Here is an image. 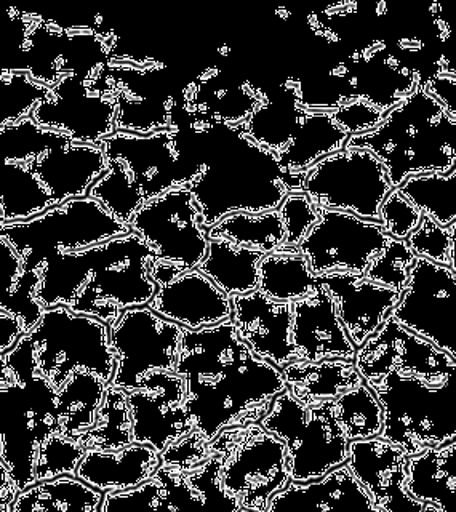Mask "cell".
<instances>
[{
    "instance_id": "15",
    "label": "cell",
    "mask_w": 456,
    "mask_h": 512,
    "mask_svg": "<svg viewBox=\"0 0 456 512\" xmlns=\"http://www.w3.org/2000/svg\"><path fill=\"white\" fill-rule=\"evenodd\" d=\"M103 68L64 77L50 87L47 98L32 111L31 119L39 127L77 143L100 146L104 138L116 132V101L104 82Z\"/></svg>"
},
{
    "instance_id": "42",
    "label": "cell",
    "mask_w": 456,
    "mask_h": 512,
    "mask_svg": "<svg viewBox=\"0 0 456 512\" xmlns=\"http://www.w3.org/2000/svg\"><path fill=\"white\" fill-rule=\"evenodd\" d=\"M397 191L440 226L456 223V168L448 173H421L408 176Z\"/></svg>"
},
{
    "instance_id": "8",
    "label": "cell",
    "mask_w": 456,
    "mask_h": 512,
    "mask_svg": "<svg viewBox=\"0 0 456 512\" xmlns=\"http://www.w3.org/2000/svg\"><path fill=\"white\" fill-rule=\"evenodd\" d=\"M383 408L381 437L407 456L456 439L453 378L432 384L420 376L389 373L367 383Z\"/></svg>"
},
{
    "instance_id": "12",
    "label": "cell",
    "mask_w": 456,
    "mask_h": 512,
    "mask_svg": "<svg viewBox=\"0 0 456 512\" xmlns=\"http://www.w3.org/2000/svg\"><path fill=\"white\" fill-rule=\"evenodd\" d=\"M127 224L152 250L149 277L156 287L197 269L207 253L208 239L200 228L199 208L188 186L149 200Z\"/></svg>"
},
{
    "instance_id": "24",
    "label": "cell",
    "mask_w": 456,
    "mask_h": 512,
    "mask_svg": "<svg viewBox=\"0 0 456 512\" xmlns=\"http://www.w3.org/2000/svg\"><path fill=\"white\" fill-rule=\"evenodd\" d=\"M407 460L400 448L381 436L348 442L346 464L372 498L376 512H439L408 495Z\"/></svg>"
},
{
    "instance_id": "46",
    "label": "cell",
    "mask_w": 456,
    "mask_h": 512,
    "mask_svg": "<svg viewBox=\"0 0 456 512\" xmlns=\"http://www.w3.org/2000/svg\"><path fill=\"white\" fill-rule=\"evenodd\" d=\"M84 455L85 448L77 440L64 436L60 431L50 432L37 447L34 479L39 482L63 474H76L77 466Z\"/></svg>"
},
{
    "instance_id": "25",
    "label": "cell",
    "mask_w": 456,
    "mask_h": 512,
    "mask_svg": "<svg viewBox=\"0 0 456 512\" xmlns=\"http://www.w3.org/2000/svg\"><path fill=\"white\" fill-rule=\"evenodd\" d=\"M232 324L255 356L282 368L298 359L292 344V303L253 290L231 296Z\"/></svg>"
},
{
    "instance_id": "11",
    "label": "cell",
    "mask_w": 456,
    "mask_h": 512,
    "mask_svg": "<svg viewBox=\"0 0 456 512\" xmlns=\"http://www.w3.org/2000/svg\"><path fill=\"white\" fill-rule=\"evenodd\" d=\"M332 400L304 405L290 392H280L260 420L266 431L284 442L293 482L319 479L346 463L349 440L333 416Z\"/></svg>"
},
{
    "instance_id": "29",
    "label": "cell",
    "mask_w": 456,
    "mask_h": 512,
    "mask_svg": "<svg viewBox=\"0 0 456 512\" xmlns=\"http://www.w3.org/2000/svg\"><path fill=\"white\" fill-rule=\"evenodd\" d=\"M272 511H370L376 512L348 464L330 469L319 479L308 482L290 480L269 498L266 512Z\"/></svg>"
},
{
    "instance_id": "27",
    "label": "cell",
    "mask_w": 456,
    "mask_h": 512,
    "mask_svg": "<svg viewBox=\"0 0 456 512\" xmlns=\"http://www.w3.org/2000/svg\"><path fill=\"white\" fill-rule=\"evenodd\" d=\"M148 306L188 330L212 327L232 317L231 296L197 269L183 272L167 284L157 285Z\"/></svg>"
},
{
    "instance_id": "44",
    "label": "cell",
    "mask_w": 456,
    "mask_h": 512,
    "mask_svg": "<svg viewBox=\"0 0 456 512\" xmlns=\"http://www.w3.org/2000/svg\"><path fill=\"white\" fill-rule=\"evenodd\" d=\"M64 135L39 125L28 117L8 127H0V168L21 165L36 159L40 152Z\"/></svg>"
},
{
    "instance_id": "40",
    "label": "cell",
    "mask_w": 456,
    "mask_h": 512,
    "mask_svg": "<svg viewBox=\"0 0 456 512\" xmlns=\"http://www.w3.org/2000/svg\"><path fill=\"white\" fill-rule=\"evenodd\" d=\"M85 450H117L133 442L132 413L127 391L106 384L95 424L76 439Z\"/></svg>"
},
{
    "instance_id": "16",
    "label": "cell",
    "mask_w": 456,
    "mask_h": 512,
    "mask_svg": "<svg viewBox=\"0 0 456 512\" xmlns=\"http://www.w3.org/2000/svg\"><path fill=\"white\" fill-rule=\"evenodd\" d=\"M183 327L152 311L148 304L122 312L109 325V343L116 357L111 383L135 389L156 370H175Z\"/></svg>"
},
{
    "instance_id": "20",
    "label": "cell",
    "mask_w": 456,
    "mask_h": 512,
    "mask_svg": "<svg viewBox=\"0 0 456 512\" xmlns=\"http://www.w3.org/2000/svg\"><path fill=\"white\" fill-rule=\"evenodd\" d=\"M258 104L260 93L250 80L210 66L184 85L170 128L207 132L215 127H240Z\"/></svg>"
},
{
    "instance_id": "55",
    "label": "cell",
    "mask_w": 456,
    "mask_h": 512,
    "mask_svg": "<svg viewBox=\"0 0 456 512\" xmlns=\"http://www.w3.org/2000/svg\"><path fill=\"white\" fill-rule=\"evenodd\" d=\"M13 381H15V378H13L10 368L7 367L5 357L0 356V392L4 391L5 388H8Z\"/></svg>"
},
{
    "instance_id": "19",
    "label": "cell",
    "mask_w": 456,
    "mask_h": 512,
    "mask_svg": "<svg viewBox=\"0 0 456 512\" xmlns=\"http://www.w3.org/2000/svg\"><path fill=\"white\" fill-rule=\"evenodd\" d=\"M287 450L279 437L261 426L245 424L223 469V485L242 511L266 512L269 498L290 482Z\"/></svg>"
},
{
    "instance_id": "6",
    "label": "cell",
    "mask_w": 456,
    "mask_h": 512,
    "mask_svg": "<svg viewBox=\"0 0 456 512\" xmlns=\"http://www.w3.org/2000/svg\"><path fill=\"white\" fill-rule=\"evenodd\" d=\"M256 88L260 104L240 128L276 159L301 191L304 173L328 154L344 149L349 136L333 122L330 112L301 106L296 80Z\"/></svg>"
},
{
    "instance_id": "31",
    "label": "cell",
    "mask_w": 456,
    "mask_h": 512,
    "mask_svg": "<svg viewBox=\"0 0 456 512\" xmlns=\"http://www.w3.org/2000/svg\"><path fill=\"white\" fill-rule=\"evenodd\" d=\"M160 466V455L132 442L117 450H85L76 476L101 492H120L143 484Z\"/></svg>"
},
{
    "instance_id": "38",
    "label": "cell",
    "mask_w": 456,
    "mask_h": 512,
    "mask_svg": "<svg viewBox=\"0 0 456 512\" xmlns=\"http://www.w3.org/2000/svg\"><path fill=\"white\" fill-rule=\"evenodd\" d=\"M316 276L298 248H277L258 263L256 290L280 303H295L311 292Z\"/></svg>"
},
{
    "instance_id": "37",
    "label": "cell",
    "mask_w": 456,
    "mask_h": 512,
    "mask_svg": "<svg viewBox=\"0 0 456 512\" xmlns=\"http://www.w3.org/2000/svg\"><path fill=\"white\" fill-rule=\"evenodd\" d=\"M106 384L96 373L77 370L56 389V426L61 434L76 439L92 428Z\"/></svg>"
},
{
    "instance_id": "43",
    "label": "cell",
    "mask_w": 456,
    "mask_h": 512,
    "mask_svg": "<svg viewBox=\"0 0 456 512\" xmlns=\"http://www.w3.org/2000/svg\"><path fill=\"white\" fill-rule=\"evenodd\" d=\"M332 412L348 440L381 436L383 408L365 381L335 397Z\"/></svg>"
},
{
    "instance_id": "3",
    "label": "cell",
    "mask_w": 456,
    "mask_h": 512,
    "mask_svg": "<svg viewBox=\"0 0 456 512\" xmlns=\"http://www.w3.org/2000/svg\"><path fill=\"white\" fill-rule=\"evenodd\" d=\"M197 133L202 168L188 188L204 231L231 213L277 210L288 192H301L276 159L242 128L215 127Z\"/></svg>"
},
{
    "instance_id": "18",
    "label": "cell",
    "mask_w": 456,
    "mask_h": 512,
    "mask_svg": "<svg viewBox=\"0 0 456 512\" xmlns=\"http://www.w3.org/2000/svg\"><path fill=\"white\" fill-rule=\"evenodd\" d=\"M316 224L298 245L314 276L335 272L364 274L389 236L381 223L317 207Z\"/></svg>"
},
{
    "instance_id": "49",
    "label": "cell",
    "mask_w": 456,
    "mask_h": 512,
    "mask_svg": "<svg viewBox=\"0 0 456 512\" xmlns=\"http://www.w3.org/2000/svg\"><path fill=\"white\" fill-rule=\"evenodd\" d=\"M277 210L284 224L282 248L298 247L319 218L316 205L304 192H288Z\"/></svg>"
},
{
    "instance_id": "56",
    "label": "cell",
    "mask_w": 456,
    "mask_h": 512,
    "mask_svg": "<svg viewBox=\"0 0 456 512\" xmlns=\"http://www.w3.org/2000/svg\"><path fill=\"white\" fill-rule=\"evenodd\" d=\"M5 223L4 216H2V213H0V224Z\"/></svg>"
},
{
    "instance_id": "22",
    "label": "cell",
    "mask_w": 456,
    "mask_h": 512,
    "mask_svg": "<svg viewBox=\"0 0 456 512\" xmlns=\"http://www.w3.org/2000/svg\"><path fill=\"white\" fill-rule=\"evenodd\" d=\"M186 388L183 376L170 370H156L127 392L132 413L133 442L148 445L157 453L192 431L184 410Z\"/></svg>"
},
{
    "instance_id": "14",
    "label": "cell",
    "mask_w": 456,
    "mask_h": 512,
    "mask_svg": "<svg viewBox=\"0 0 456 512\" xmlns=\"http://www.w3.org/2000/svg\"><path fill=\"white\" fill-rule=\"evenodd\" d=\"M104 82L116 101V132L151 135L170 128L173 109L181 84L167 64L138 66L132 63H108L103 68Z\"/></svg>"
},
{
    "instance_id": "33",
    "label": "cell",
    "mask_w": 456,
    "mask_h": 512,
    "mask_svg": "<svg viewBox=\"0 0 456 512\" xmlns=\"http://www.w3.org/2000/svg\"><path fill=\"white\" fill-rule=\"evenodd\" d=\"M279 370L287 384V391L304 405L335 399L343 392L364 383L354 360L335 357L319 360L296 359Z\"/></svg>"
},
{
    "instance_id": "7",
    "label": "cell",
    "mask_w": 456,
    "mask_h": 512,
    "mask_svg": "<svg viewBox=\"0 0 456 512\" xmlns=\"http://www.w3.org/2000/svg\"><path fill=\"white\" fill-rule=\"evenodd\" d=\"M13 381L0 392V458L18 490L31 487L37 447L56 426V389L40 375L28 335L4 354Z\"/></svg>"
},
{
    "instance_id": "35",
    "label": "cell",
    "mask_w": 456,
    "mask_h": 512,
    "mask_svg": "<svg viewBox=\"0 0 456 512\" xmlns=\"http://www.w3.org/2000/svg\"><path fill=\"white\" fill-rule=\"evenodd\" d=\"M104 492L88 485L76 474L39 480L16 496L12 512H100Z\"/></svg>"
},
{
    "instance_id": "21",
    "label": "cell",
    "mask_w": 456,
    "mask_h": 512,
    "mask_svg": "<svg viewBox=\"0 0 456 512\" xmlns=\"http://www.w3.org/2000/svg\"><path fill=\"white\" fill-rule=\"evenodd\" d=\"M354 365L365 383H375L389 373H399L442 384L455 376L456 357L440 351L389 316L357 348Z\"/></svg>"
},
{
    "instance_id": "10",
    "label": "cell",
    "mask_w": 456,
    "mask_h": 512,
    "mask_svg": "<svg viewBox=\"0 0 456 512\" xmlns=\"http://www.w3.org/2000/svg\"><path fill=\"white\" fill-rule=\"evenodd\" d=\"M28 340L40 375L53 388L63 386L72 373L88 370L111 383L116 357L109 343V325L76 314L64 306L44 308Z\"/></svg>"
},
{
    "instance_id": "9",
    "label": "cell",
    "mask_w": 456,
    "mask_h": 512,
    "mask_svg": "<svg viewBox=\"0 0 456 512\" xmlns=\"http://www.w3.org/2000/svg\"><path fill=\"white\" fill-rule=\"evenodd\" d=\"M130 228L90 196L76 197L47 208L28 220L0 224V237L20 256L24 269L39 272L53 256L77 252Z\"/></svg>"
},
{
    "instance_id": "5",
    "label": "cell",
    "mask_w": 456,
    "mask_h": 512,
    "mask_svg": "<svg viewBox=\"0 0 456 512\" xmlns=\"http://www.w3.org/2000/svg\"><path fill=\"white\" fill-rule=\"evenodd\" d=\"M344 148L372 152L396 189L408 176L456 168V119L424 92L421 77L415 90L389 109L378 127L349 136Z\"/></svg>"
},
{
    "instance_id": "2",
    "label": "cell",
    "mask_w": 456,
    "mask_h": 512,
    "mask_svg": "<svg viewBox=\"0 0 456 512\" xmlns=\"http://www.w3.org/2000/svg\"><path fill=\"white\" fill-rule=\"evenodd\" d=\"M152 250L135 232L53 256L39 269L42 308L64 306L111 325L122 312L151 303Z\"/></svg>"
},
{
    "instance_id": "17",
    "label": "cell",
    "mask_w": 456,
    "mask_h": 512,
    "mask_svg": "<svg viewBox=\"0 0 456 512\" xmlns=\"http://www.w3.org/2000/svg\"><path fill=\"white\" fill-rule=\"evenodd\" d=\"M456 274L416 256L407 287L391 317L397 324L456 357Z\"/></svg>"
},
{
    "instance_id": "23",
    "label": "cell",
    "mask_w": 456,
    "mask_h": 512,
    "mask_svg": "<svg viewBox=\"0 0 456 512\" xmlns=\"http://www.w3.org/2000/svg\"><path fill=\"white\" fill-rule=\"evenodd\" d=\"M397 48L383 45L381 48H364L357 58H349L352 64H341V71H333L332 80L340 90L343 100L362 98L388 112L407 98L420 82L421 71L408 63Z\"/></svg>"
},
{
    "instance_id": "47",
    "label": "cell",
    "mask_w": 456,
    "mask_h": 512,
    "mask_svg": "<svg viewBox=\"0 0 456 512\" xmlns=\"http://www.w3.org/2000/svg\"><path fill=\"white\" fill-rule=\"evenodd\" d=\"M455 231L456 223L444 228L432 220L431 216L423 215L415 231L410 232V236L405 239V244L413 255L447 266L456 274Z\"/></svg>"
},
{
    "instance_id": "41",
    "label": "cell",
    "mask_w": 456,
    "mask_h": 512,
    "mask_svg": "<svg viewBox=\"0 0 456 512\" xmlns=\"http://www.w3.org/2000/svg\"><path fill=\"white\" fill-rule=\"evenodd\" d=\"M244 426L245 424H229L221 429L215 436L216 448L213 455L204 464H200L199 468L186 472L189 484L199 493L204 508L207 506V508L242 512L239 501L229 495L224 488L223 469Z\"/></svg>"
},
{
    "instance_id": "45",
    "label": "cell",
    "mask_w": 456,
    "mask_h": 512,
    "mask_svg": "<svg viewBox=\"0 0 456 512\" xmlns=\"http://www.w3.org/2000/svg\"><path fill=\"white\" fill-rule=\"evenodd\" d=\"M50 87L32 80L26 72L0 74V127L31 117L37 104L48 96Z\"/></svg>"
},
{
    "instance_id": "34",
    "label": "cell",
    "mask_w": 456,
    "mask_h": 512,
    "mask_svg": "<svg viewBox=\"0 0 456 512\" xmlns=\"http://www.w3.org/2000/svg\"><path fill=\"white\" fill-rule=\"evenodd\" d=\"M456 439L408 456L405 490L439 512L453 508L456 490Z\"/></svg>"
},
{
    "instance_id": "4",
    "label": "cell",
    "mask_w": 456,
    "mask_h": 512,
    "mask_svg": "<svg viewBox=\"0 0 456 512\" xmlns=\"http://www.w3.org/2000/svg\"><path fill=\"white\" fill-rule=\"evenodd\" d=\"M100 149L106 172L88 196L124 223L149 200L189 186L202 168L199 133L192 130L168 128L151 135L114 132L101 141Z\"/></svg>"
},
{
    "instance_id": "13",
    "label": "cell",
    "mask_w": 456,
    "mask_h": 512,
    "mask_svg": "<svg viewBox=\"0 0 456 512\" xmlns=\"http://www.w3.org/2000/svg\"><path fill=\"white\" fill-rule=\"evenodd\" d=\"M388 172L367 149L328 154L304 173L301 192L316 207L380 223V208L392 191Z\"/></svg>"
},
{
    "instance_id": "51",
    "label": "cell",
    "mask_w": 456,
    "mask_h": 512,
    "mask_svg": "<svg viewBox=\"0 0 456 512\" xmlns=\"http://www.w3.org/2000/svg\"><path fill=\"white\" fill-rule=\"evenodd\" d=\"M388 112L362 98H351L330 111L333 122L348 136L370 132L383 122Z\"/></svg>"
},
{
    "instance_id": "26",
    "label": "cell",
    "mask_w": 456,
    "mask_h": 512,
    "mask_svg": "<svg viewBox=\"0 0 456 512\" xmlns=\"http://www.w3.org/2000/svg\"><path fill=\"white\" fill-rule=\"evenodd\" d=\"M316 280L332 298L344 332L356 349L383 325L399 301V292L375 284L364 274L335 272L316 276Z\"/></svg>"
},
{
    "instance_id": "52",
    "label": "cell",
    "mask_w": 456,
    "mask_h": 512,
    "mask_svg": "<svg viewBox=\"0 0 456 512\" xmlns=\"http://www.w3.org/2000/svg\"><path fill=\"white\" fill-rule=\"evenodd\" d=\"M423 213L410 204L397 189H392L380 208V223L388 236L405 240L420 224Z\"/></svg>"
},
{
    "instance_id": "39",
    "label": "cell",
    "mask_w": 456,
    "mask_h": 512,
    "mask_svg": "<svg viewBox=\"0 0 456 512\" xmlns=\"http://www.w3.org/2000/svg\"><path fill=\"white\" fill-rule=\"evenodd\" d=\"M207 239L229 240L256 252H274L284 244V224L279 210L264 213H231L220 223L205 229Z\"/></svg>"
},
{
    "instance_id": "53",
    "label": "cell",
    "mask_w": 456,
    "mask_h": 512,
    "mask_svg": "<svg viewBox=\"0 0 456 512\" xmlns=\"http://www.w3.org/2000/svg\"><path fill=\"white\" fill-rule=\"evenodd\" d=\"M424 92L436 100L447 111L448 116L456 119V79L450 69H436L423 76Z\"/></svg>"
},
{
    "instance_id": "32",
    "label": "cell",
    "mask_w": 456,
    "mask_h": 512,
    "mask_svg": "<svg viewBox=\"0 0 456 512\" xmlns=\"http://www.w3.org/2000/svg\"><path fill=\"white\" fill-rule=\"evenodd\" d=\"M204 508L199 493L189 484L186 472L160 464L154 476L120 492H106L100 512L109 511H188Z\"/></svg>"
},
{
    "instance_id": "30",
    "label": "cell",
    "mask_w": 456,
    "mask_h": 512,
    "mask_svg": "<svg viewBox=\"0 0 456 512\" xmlns=\"http://www.w3.org/2000/svg\"><path fill=\"white\" fill-rule=\"evenodd\" d=\"M39 272L24 269L20 256L0 237V356L39 322L44 308L37 301Z\"/></svg>"
},
{
    "instance_id": "1",
    "label": "cell",
    "mask_w": 456,
    "mask_h": 512,
    "mask_svg": "<svg viewBox=\"0 0 456 512\" xmlns=\"http://www.w3.org/2000/svg\"><path fill=\"white\" fill-rule=\"evenodd\" d=\"M173 372L183 376L192 428L207 440L229 424L260 421L272 397L287 391L279 368L255 356L232 320L183 328Z\"/></svg>"
},
{
    "instance_id": "28",
    "label": "cell",
    "mask_w": 456,
    "mask_h": 512,
    "mask_svg": "<svg viewBox=\"0 0 456 512\" xmlns=\"http://www.w3.org/2000/svg\"><path fill=\"white\" fill-rule=\"evenodd\" d=\"M292 344L298 359L356 357V346L344 332L332 298L317 280L308 295L292 303Z\"/></svg>"
},
{
    "instance_id": "48",
    "label": "cell",
    "mask_w": 456,
    "mask_h": 512,
    "mask_svg": "<svg viewBox=\"0 0 456 512\" xmlns=\"http://www.w3.org/2000/svg\"><path fill=\"white\" fill-rule=\"evenodd\" d=\"M415 258L412 250L405 244V240L389 236L383 250L373 258L372 263L368 264L364 276L375 284L384 285L402 293L410 279Z\"/></svg>"
},
{
    "instance_id": "54",
    "label": "cell",
    "mask_w": 456,
    "mask_h": 512,
    "mask_svg": "<svg viewBox=\"0 0 456 512\" xmlns=\"http://www.w3.org/2000/svg\"><path fill=\"white\" fill-rule=\"evenodd\" d=\"M20 490L16 487L15 480L10 476L7 466L0 458V511L12 512L13 503Z\"/></svg>"
},
{
    "instance_id": "36",
    "label": "cell",
    "mask_w": 456,
    "mask_h": 512,
    "mask_svg": "<svg viewBox=\"0 0 456 512\" xmlns=\"http://www.w3.org/2000/svg\"><path fill=\"white\" fill-rule=\"evenodd\" d=\"M263 253L240 247L229 240H208L207 253L197 271L212 280L228 296L253 292L258 284V263Z\"/></svg>"
},
{
    "instance_id": "50",
    "label": "cell",
    "mask_w": 456,
    "mask_h": 512,
    "mask_svg": "<svg viewBox=\"0 0 456 512\" xmlns=\"http://www.w3.org/2000/svg\"><path fill=\"white\" fill-rule=\"evenodd\" d=\"M215 437L212 440L205 439L200 432L192 428V431L181 439L168 445L164 452H160V464L178 471L188 472L199 468L200 464L215 452Z\"/></svg>"
}]
</instances>
